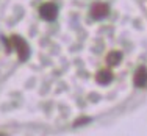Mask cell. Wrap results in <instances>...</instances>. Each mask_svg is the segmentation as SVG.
I'll return each mask as SVG.
<instances>
[{"mask_svg": "<svg viewBox=\"0 0 147 136\" xmlns=\"http://www.w3.org/2000/svg\"><path fill=\"white\" fill-rule=\"evenodd\" d=\"M113 72L111 71H108V69H102V71H99L97 72V75H96V80H97V83L99 85H110L111 81H113Z\"/></svg>", "mask_w": 147, "mask_h": 136, "instance_id": "cell-5", "label": "cell"}, {"mask_svg": "<svg viewBox=\"0 0 147 136\" xmlns=\"http://www.w3.org/2000/svg\"><path fill=\"white\" fill-rule=\"evenodd\" d=\"M121 60H122V53H121V52H110V53H108V57H107V63L110 66L119 64Z\"/></svg>", "mask_w": 147, "mask_h": 136, "instance_id": "cell-6", "label": "cell"}, {"mask_svg": "<svg viewBox=\"0 0 147 136\" xmlns=\"http://www.w3.org/2000/svg\"><path fill=\"white\" fill-rule=\"evenodd\" d=\"M39 14L45 20H53L58 14V8L53 5V3H44V5L39 8Z\"/></svg>", "mask_w": 147, "mask_h": 136, "instance_id": "cell-1", "label": "cell"}, {"mask_svg": "<svg viewBox=\"0 0 147 136\" xmlns=\"http://www.w3.org/2000/svg\"><path fill=\"white\" fill-rule=\"evenodd\" d=\"M89 14H91L92 19L100 20V19H103V17L108 14V6L105 5V3H102V2H97V3H94V5L91 6Z\"/></svg>", "mask_w": 147, "mask_h": 136, "instance_id": "cell-2", "label": "cell"}, {"mask_svg": "<svg viewBox=\"0 0 147 136\" xmlns=\"http://www.w3.org/2000/svg\"><path fill=\"white\" fill-rule=\"evenodd\" d=\"M133 83H135L136 88H144L147 85V69L144 66L136 69L135 72V77H133Z\"/></svg>", "mask_w": 147, "mask_h": 136, "instance_id": "cell-4", "label": "cell"}, {"mask_svg": "<svg viewBox=\"0 0 147 136\" xmlns=\"http://www.w3.org/2000/svg\"><path fill=\"white\" fill-rule=\"evenodd\" d=\"M13 44L16 45L17 52H19V58H20L22 61H25L27 58H28V53H30L27 42L22 39V38H19V36H13Z\"/></svg>", "mask_w": 147, "mask_h": 136, "instance_id": "cell-3", "label": "cell"}]
</instances>
